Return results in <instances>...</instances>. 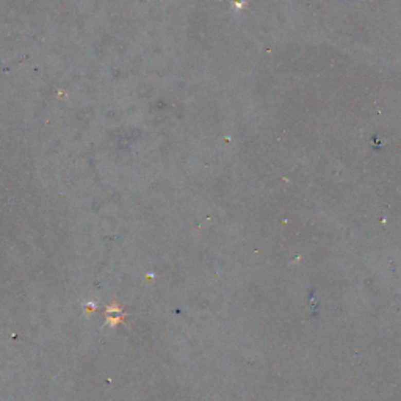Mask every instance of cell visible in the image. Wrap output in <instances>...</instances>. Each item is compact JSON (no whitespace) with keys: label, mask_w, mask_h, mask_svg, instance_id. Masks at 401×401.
<instances>
[{"label":"cell","mask_w":401,"mask_h":401,"mask_svg":"<svg viewBox=\"0 0 401 401\" xmlns=\"http://www.w3.org/2000/svg\"><path fill=\"white\" fill-rule=\"evenodd\" d=\"M105 313H107V324L108 326H118L119 323H123V320H124V315H119V313H123V309L119 307V306H110V307H107V310H105Z\"/></svg>","instance_id":"obj_1"}]
</instances>
